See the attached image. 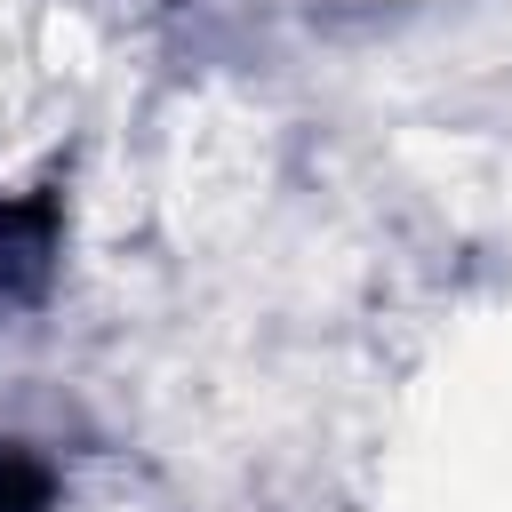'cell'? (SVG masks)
I'll return each mask as SVG.
<instances>
[{
  "instance_id": "cell-1",
  "label": "cell",
  "mask_w": 512,
  "mask_h": 512,
  "mask_svg": "<svg viewBox=\"0 0 512 512\" xmlns=\"http://www.w3.org/2000/svg\"><path fill=\"white\" fill-rule=\"evenodd\" d=\"M56 256V200H8L0 208V304L40 296Z\"/></svg>"
},
{
  "instance_id": "cell-2",
  "label": "cell",
  "mask_w": 512,
  "mask_h": 512,
  "mask_svg": "<svg viewBox=\"0 0 512 512\" xmlns=\"http://www.w3.org/2000/svg\"><path fill=\"white\" fill-rule=\"evenodd\" d=\"M48 496H56L48 464H40L32 448L0 440V512H48Z\"/></svg>"
}]
</instances>
